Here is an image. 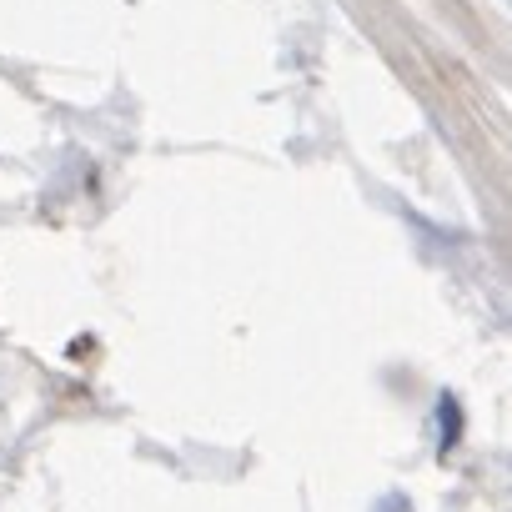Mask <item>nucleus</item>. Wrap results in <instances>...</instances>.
Segmentation results:
<instances>
[]
</instances>
